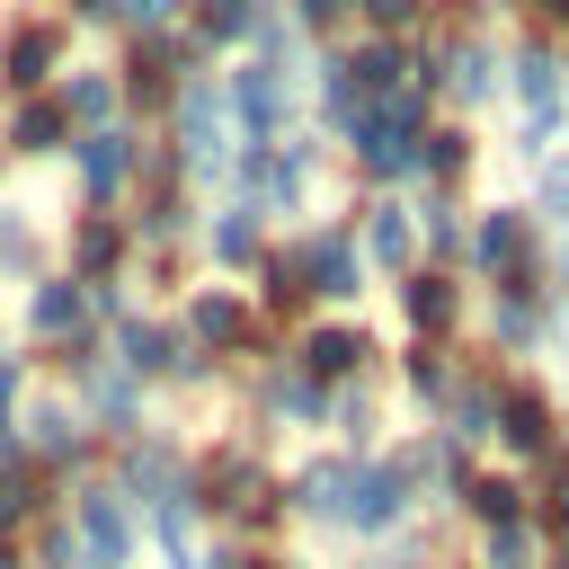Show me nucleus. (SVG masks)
Wrapping results in <instances>:
<instances>
[{
	"mask_svg": "<svg viewBox=\"0 0 569 569\" xmlns=\"http://www.w3.org/2000/svg\"><path fill=\"white\" fill-rule=\"evenodd\" d=\"M498 89L516 98V133H507V151H516L525 169H542V160L569 142V44H551V36L525 27V36L507 44Z\"/></svg>",
	"mask_w": 569,
	"mask_h": 569,
	"instance_id": "obj_1",
	"label": "nucleus"
},
{
	"mask_svg": "<svg viewBox=\"0 0 569 569\" xmlns=\"http://www.w3.org/2000/svg\"><path fill=\"white\" fill-rule=\"evenodd\" d=\"M462 284H551V240L525 204H480L462 231Z\"/></svg>",
	"mask_w": 569,
	"mask_h": 569,
	"instance_id": "obj_2",
	"label": "nucleus"
},
{
	"mask_svg": "<svg viewBox=\"0 0 569 569\" xmlns=\"http://www.w3.org/2000/svg\"><path fill=\"white\" fill-rule=\"evenodd\" d=\"M489 445L507 453L516 480H533V471L569 445V409H560V391H551L542 373L507 365V373H498V427H489Z\"/></svg>",
	"mask_w": 569,
	"mask_h": 569,
	"instance_id": "obj_3",
	"label": "nucleus"
},
{
	"mask_svg": "<svg viewBox=\"0 0 569 569\" xmlns=\"http://www.w3.org/2000/svg\"><path fill=\"white\" fill-rule=\"evenodd\" d=\"M427 71H436V107H453V124H471V116H489L507 89H498V71H507V44L471 18V27H427Z\"/></svg>",
	"mask_w": 569,
	"mask_h": 569,
	"instance_id": "obj_4",
	"label": "nucleus"
},
{
	"mask_svg": "<svg viewBox=\"0 0 569 569\" xmlns=\"http://www.w3.org/2000/svg\"><path fill=\"white\" fill-rule=\"evenodd\" d=\"M560 338H569V311L551 302V284H498V293H480V356L489 365L551 356Z\"/></svg>",
	"mask_w": 569,
	"mask_h": 569,
	"instance_id": "obj_5",
	"label": "nucleus"
},
{
	"mask_svg": "<svg viewBox=\"0 0 569 569\" xmlns=\"http://www.w3.org/2000/svg\"><path fill=\"white\" fill-rule=\"evenodd\" d=\"M187 498H196V516L213 507V516H231V525H249V533L284 516V489H276V471H267L249 445H213L204 471L187 480Z\"/></svg>",
	"mask_w": 569,
	"mask_h": 569,
	"instance_id": "obj_6",
	"label": "nucleus"
},
{
	"mask_svg": "<svg viewBox=\"0 0 569 569\" xmlns=\"http://www.w3.org/2000/svg\"><path fill=\"white\" fill-rule=\"evenodd\" d=\"M222 116L240 124V142H284V124H293V71L249 53V62L222 80Z\"/></svg>",
	"mask_w": 569,
	"mask_h": 569,
	"instance_id": "obj_7",
	"label": "nucleus"
},
{
	"mask_svg": "<svg viewBox=\"0 0 569 569\" xmlns=\"http://www.w3.org/2000/svg\"><path fill=\"white\" fill-rule=\"evenodd\" d=\"M400 525H418V489H409L382 453H365L356 480H347V516H338V533H356V542H391Z\"/></svg>",
	"mask_w": 569,
	"mask_h": 569,
	"instance_id": "obj_8",
	"label": "nucleus"
},
{
	"mask_svg": "<svg viewBox=\"0 0 569 569\" xmlns=\"http://www.w3.org/2000/svg\"><path fill=\"white\" fill-rule=\"evenodd\" d=\"M391 302H400V329H409V338L462 347V320H471V284H462V276H445V267H409V276L391 284Z\"/></svg>",
	"mask_w": 569,
	"mask_h": 569,
	"instance_id": "obj_9",
	"label": "nucleus"
},
{
	"mask_svg": "<svg viewBox=\"0 0 569 569\" xmlns=\"http://www.w3.org/2000/svg\"><path fill=\"white\" fill-rule=\"evenodd\" d=\"M382 347H373V329L365 320H311L302 338H293V373L302 382H320V391H347V382H365V365H373Z\"/></svg>",
	"mask_w": 569,
	"mask_h": 569,
	"instance_id": "obj_10",
	"label": "nucleus"
},
{
	"mask_svg": "<svg viewBox=\"0 0 569 569\" xmlns=\"http://www.w3.org/2000/svg\"><path fill=\"white\" fill-rule=\"evenodd\" d=\"M293 258H302L311 302H356V293H365V249H356V222H311V231L293 240Z\"/></svg>",
	"mask_w": 569,
	"mask_h": 569,
	"instance_id": "obj_11",
	"label": "nucleus"
},
{
	"mask_svg": "<svg viewBox=\"0 0 569 569\" xmlns=\"http://www.w3.org/2000/svg\"><path fill=\"white\" fill-rule=\"evenodd\" d=\"M498 373H507V365L462 356V365H453V391H445V409H436V436H453L462 453H480L489 427H498Z\"/></svg>",
	"mask_w": 569,
	"mask_h": 569,
	"instance_id": "obj_12",
	"label": "nucleus"
},
{
	"mask_svg": "<svg viewBox=\"0 0 569 569\" xmlns=\"http://www.w3.org/2000/svg\"><path fill=\"white\" fill-rule=\"evenodd\" d=\"M169 107H178V142H187V151H178V169H196V178H204V169H222V160H231V116H222V89L196 71V80H178V98H169Z\"/></svg>",
	"mask_w": 569,
	"mask_h": 569,
	"instance_id": "obj_13",
	"label": "nucleus"
},
{
	"mask_svg": "<svg viewBox=\"0 0 569 569\" xmlns=\"http://www.w3.org/2000/svg\"><path fill=\"white\" fill-rule=\"evenodd\" d=\"M347 222H356V249H365V276L382 267V276L400 284V276L418 267V222H409V196H365V204H356Z\"/></svg>",
	"mask_w": 569,
	"mask_h": 569,
	"instance_id": "obj_14",
	"label": "nucleus"
},
{
	"mask_svg": "<svg viewBox=\"0 0 569 569\" xmlns=\"http://www.w3.org/2000/svg\"><path fill=\"white\" fill-rule=\"evenodd\" d=\"M178 338L204 356H258V311L231 293V284H204V293H187V320H178Z\"/></svg>",
	"mask_w": 569,
	"mask_h": 569,
	"instance_id": "obj_15",
	"label": "nucleus"
},
{
	"mask_svg": "<svg viewBox=\"0 0 569 569\" xmlns=\"http://www.w3.org/2000/svg\"><path fill=\"white\" fill-rule=\"evenodd\" d=\"M445 507H453L471 533H489V525H516V516H533V489H525L507 462H480V471H471V480H462Z\"/></svg>",
	"mask_w": 569,
	"mask_h": 569,
	"instance_id": "obj_16",
	"label": "nucleus"
},
{
	"mask_svg": "<svg viewBox=\"0 0 569 569\" xmlns=\"http://www.w3.org/2000/svg\"><path fill=\"white\" fill-rule=\"evenodd\" d=\"M409 222H418V267L462 276V231H471V204H462V196H445V187H427V196H409Z\"/></svg>",
	"mask_w": 569,
	"mask_h": 569,
	"instance_id": "obj_17",
	"label": "nucleus"
},
{
	"mask_svg": "<svg viewBox=\"0 0 569 569\" xmlns=\"http://www.w3.org/2000/svg\"><path fill=\"white\" fill-rule=\"evenodd\" d=\"M347 480H356V453H311L293 480H284V507L302 525H338L347 516Z\"/></svg>",
	"mask_w": 569,
	"mask_h": 569,
	"instance_id": "obj_18",
	"label": "nucleus"
},
{
	"mask_svg": "<svg viewBox=\"0 0 569 569\" xmlns=\"http://www.w3.org/2000/svg\"><path fill=\"white\" fill-rule=\"evenodd\" d=\"M480 169V133L471 124H453V116H436L427 133H418V187H445V196H462V178Z\"/></svg>",
	"mask_w": 569,
	"mask_h": 569,
	"instance_id": "obj_19",
	"label": "nucleus"
},
{
	"mask_svg": "<svg viewBox=\"0 0 569 569\" xmlns=\"http://www.w3.org/2000/svg\"><path fill=\"white\" fill-rule=\"evenodd\" d=\"M347 80H356V98H365V107H382V98H400V89H409V44H382V36H356V44H347Z\"/></svg>",
	"mask_w": 569,
	"mask_h": 569,
	"instance_id": "obj_20",
	"label": "nucleus"
},
{
	"mask_svg": "<svg viewBox=\"0 0 569 569\" xmlns=\"http://www.w3.org/2000/svg\"><path fill=\"white\" fill-rule=\"evenodd\" d=\"M133 160H142V151H133V133H124V124H98V133L80 142V196H89V204H107V196L133 178Z\"/></svg>",
	"mask_w": 569,
	"mask_h": 569,
	"instance_id": "obj_21",
	"label": "nucleus"
},
{
	"mask_svg": "<svg viewBox=\"0 0 569 569\" xmlns=\"http://www.w3.org/2000/svg\"><path fill=\"white\" fill-rule=\"evenodd\" d=\"M124 551H133V525H124L116 489H89L80 498V560L89 569H124Z\"/></svg>",
	"mask_w": 569,
	"mask_h": 569,
	"instance_id": "obj_22",
	"label": "nucleus"
},
{
	"mask_svg": "<svg viewBox=\"0 0 569 569\" xmlns=\"http://www.w3.org/2000/svg\"><path fill=\"white\" fill-rule=\"evenodd\" d=\"M453 365H462V347H436V338H409L400 347V391L436 418L445 409V391H453Z\"/></svg>",
	"mask_w": 569,
	"mask_h": 569,
	"instance_id": "obj_23",
	"label": "nucleus"
},
{
	"mask_svg": "<svg viewBox=\"0 0 569 569\" xmlns=\"http://www.w3.org/2000/svg\"><path fill=\"white\" fill-rule=\"evenodd\" d=\"M258 400H267V418H284V427H329V391L302 382L293 365H267V373H258Z\"/></svg>",
	"mask_w": 569,
	"mask_h": 569,
	"instance_id": "obj_24",
	"label": "nucleus"
},
{
	"mask_svg": "<svg viewBox=\"0 0 569 569\" xmlns=\"http://www.w3.org/2000/svg\"><path fill=\"white\" fill-rule=\"evenodd\" d=\"M258 311H276V320H302V311H311V284H302V258H293V240L258 258Z\"/></svg>",
	"mask_w": 569,
	"mask_h": 569,
	"instance_id": "obj_25",
	"label": "nucleus"
},
{
	"mask_svg": "<svg viewBox=\"0 0 569 569\" xmlns=\"http://www.w3.org/2000/svg\"><path fill=\"white\" fill-rule=\"evenodd\" d=\"M542 525L533 516H516V525H489L480 533V551H471V569H542Z\"/></svg>",
	"mask_w": 569,
	"mask_h": 569,
	"instance_id": "obj_26",
	"label": "nucleus"
},
{
	"mask_svg": "<svg viewBox=\"0 0 569 569\" xmlns=\"http://www.w3.org/2000/svg\"><path fill=\"white\" fill-rule=\"evenodd\" d=\"M116 258H124V231H116L107 213H89V222L71 231V267H80L71 284H107V276H116Z\"/></svg>",
	"mask_w": 569,
	"mask_h": 569,
	"instance_id": "obj_27",
	"label": "nucleus"
},
{
	"mask_svg": "<svg viewBox=\"0 0 569 569\" xmlns=\"http://www.w3.org/2000/svg\"><path fill=\"white\" fill-rule=\"evenodd\" d=\"M249 27H258V0H196V53H222V44H249Z\"/></svg>",
	"mask_w": 569,
	"mask_h": 569,
	"instance_id": "obj_28",
	"label": "nucleus"
},
{
	"mask_svg": "<svg viewBox=\"0 0 569 569\" xmlns=\"http://www.w3.org/2000/svg\"><path fill=\"white\" fill-rule=\"evenodd\" d=\"M356 18H365V36H382V44H418V36L436 27V0H356Z\"/></svg>",
	"mask_w": 569,
	"mask_h": 569,
	"instance_id": "obj_29",
	"label": "nucleus"
},
{
	"mask_svg": "<svg viewBox=\"0 0 569 569\" xmlns=\"http://www.w3.org/2000/svg\"><path fill=\"white\" fill-rule=\"evenodd\" d=\"M525 489H533V525H542V542H569V445H560Z\"/></svg>",
	"mask_w": 569,
	"mask_h": 569,
	"instance_id": "obj_30",
	"label": "nucleus"
},
{
	"mask_svg": "<svg viewBox=\"0 0 569 569\" xmlns=\"http://www.w3.org/2000/svg\"><path fill=\"white\" fill-rule=\"evenodd\" d=\"M53 62H62V27H36V18H27V27L9 36V80L36 89V80H53Z\"/></svg>",
	"mask_w": 569,
	"mask_h": 569,
	"instance_id": "obj_31",
	"label": "nucleus"
},
{
	"mask_svg": "<svg viewBox=\"0 0 569 569\" xmlns=\"http://www.w3.org/2000/svg\"><path fill=\"white\" fill-rule=\"evenodd\" d=\"M204 240H213V258H222V267H258V258H267V222H258L249 204L213 213V231H204Z\"/></svg>",
	"mask_w": 569,
	"mask_h": 569,
	"instance_id": "obj_32",
	"label": "nucleus"
},
{
	"mask_svg": "<svg viewBox=\"0 0 569 569\" xmlns=\"http://www.w3.org/2000/svg\"><path fill=\"white\" fill-rule=\"evenodd\" d=\"M525 213L542 222V240H560V231H569V142L533 169V204H525Z\"/></svg>",
	"mask_w": 569,
	"mask_h": 569,
	"instance_id": "obj_33",
	"label": "nucleus"
},
{
	"mask_svg": "<svg viewBox=\"0 0 569 569\" xmlns=\"http://www.w3.org/2000/svg\"><path fill=\"white\" fill-rule=\"evenodd\" d=\"M53 107H62V124H89V133H98V124L116 116V80H107V71H71V89H62Z\"/></svg>",
	"mask_w": 569,
	"mask_h": 569,
	"instance_id": "obj_34",
	"label": "nucleus"
},
{
	"mask_svg": "<svg viewBox=\"0 0 569 569\" xmlns=\"http://www.w3.org/2000/svg\"><path fill=\"white\" fill-rule=\"evenodd\" d=\"M9 151H27V160H36V151H62V107H53V98H27L18 124H9Z\"/></svg>",
	"mask_w": 569,
	"mask_h": 569,
	"instance_id": "obj_35",
	"label": "nucleus"
},
{
	"mask_svg": "<svg viewBox=\"0 0 569 569\" xmlns=\"http://www.w3.org/2000/svg\"><path fill=\"white\" fill-rule=\"evenodd\" d=\"M27 320H36L44 338H80V284H36Z\"/></svg>",
	"mask_w": 569,
	"mask_h": 569,
	"instance_id": "obj_36",
	"label": "nucleus"
},
{
	"mask_svg": "<svg viewBox=\"0 0 569 569\" xmlns=\"http://www.w3.org/2000/svg\"><path fill=\"white\" fill-rule=\"evenodd\" d=\"M98 409H107L116 427H133V409H142V391H133V373H98Z\"/></svg>",
	"mask_w": 569,
	"mask_h": 569,
	"instance_id": "obj_37",
	"label": "nucleus"
},
{
	"mask_svg": "<svg viewBox=\"0 0 569 569\" xmlns=\"http://www.w3.org/2000/svg\"><path fill=\"white\" fill-rule=\"evenodd\" d=\"M516 9H525V27H533V36L569 44V0H516Z\"/></svg>",
	"mask_w": 569,
	"mask_h": 569,
	"instance_id": "obj_38",
	"label": "nucleus"
},
{
	"mask_svg": "<svg viewBox=\"0 0 569 569\" xmlns=\"http://www.w3.org/2000/svg\"><path fill=\"white\" fill-rule=\"evenodd\" d=\"M36 445H44V453H80V427H71L62 409H36Z\"/></svg>",
	"mask_w": 569,
	"mask_h": 569,
	"instance_id": "obj_39",
	"label": "nucleus"
},
{
	"mask_svg": "<svg viewBox=\"0 0 569 569\" xmlns=\"http://www.w3.org/2000/svg\"><path fill=\"white\" fill-rule=\"evenodd\" d=\"M36 498H44V489H36V471H9V480H0V525H18Z\"/></svg>",
	"mask_w": 569,
	"mask_h": 569,
	"instance_id": "obj_40",
	"label": "nucleus"
},
{
	"mask_svg": "<svg viewBox=\"0 0 569 569\" xmlns=\"http://www.w3.org/2000/svg\"><path fill=\"white\" fill-rule=\"evenodd\" d=\"M347 9H356V0H293V27H302V36H329Z\"/></svg>",
	"mask_w": 569,
	"mask_h": 569,
	"instance_id": "obj_41",
	"label": "nucleus"
},
{
	"mask_svg": "<svg viewBox=\"0 0 569 569\" xmlns=\"http://www.w3.org/2000/svg\"><path fill=\"white\" fill-rule=\"evenodd\" d=\"M124 18H133L142 36H169V18H178V0H124Z\"/></svg>",
	"mask_w": 569,
	"mask_h": 569,
	"instance_id": "obj_42",
	"label": "nucleus"
},
{
	"mask_svg": "<svg viewBox=\"0 0 569 569\" xmlns=\"http://www.w3.org/2000/svg\"><path fill=\"white\" fill-rule=\"evenodd\" d=\"M551 302H560V311H569V231H560V240H551Z\"/></svg>",
	"mask_w": 569,
	"mask_h": 569,
	"instance_id": "obj_43",
	"label": "nucleus"
},
{
	"mask_svg": "<svg viewBox=\"0 0 569 569\" xmlns=\"http://www.w3.org/2000/svg\"><path fill=\"white\" fill-rule=\"evenodd\" d=\"M71 9H80V18H116L124 0H71Z\"/></svg>",
	"mask_w": 569,
	"mask_h": 569,
	"instance_id": "obj_44",
	"label": "nucleus"
},
{
	"mask_svg": "<svg viewBox=\"0 0 569 569\" xmlns=\"http://www.w3.org/2000/svg\"><path fill=\"white\" fill-rule=\"evenodd\" d=\"M542 569H569V542H551V551H542Z\"/></svg>",
	"mask_w": 569,
	"mask_h": 569,
	"instance_id": "obj_45",
	"label": "nucleus"
},
{
	"mask_svg": "<svg viewBox=\"0 0 569 569\" xmlns=\"http://www.w3.org/2000/svg\"><path fill=\"white\" fill-rule=\"evenodd\" d=\"M231 569H284V560H267V551H258V560H231Z\"/></svg>",
	"mask_w": 569,
	"mask_h": 569,
	"instance_id": "obj_46",
	"label": "nucleus"
},
{
	"mask_svg": "<svg viewBox=\"0 0 569 569\" xmlns=\"http://www.w3.org/2000/svg\"><path fill=\"white\" fill-rule=\"evenodd\" d=\"M0 569H18V551H9V542H0Z\"/></svg>",
	"mask_w": 569,
	"mask_h": 569,
	"instance_id": "obj_47",
	"label": "nucleus"
},
{
	"mask_svg": "<svg viewBox=\"0 0 569 569\" xmlns=\"http://www.w3.org/2000/svg\"><path fill=\"white\" fill-rule=\"evenodd\" d=\"M445 569H471V560H445Z\"/></svg>",
	"mask_w": 569,
	"mask_h": 569,
	"instance_id": "obj_48",
	"label": "nucleus"
},
{
	"mask_svg": "<svg viewBox=\"0 0 569 569\" xmlns=\"http://www.w3.org/2000/svg\"><path fill=\"white\" fill-rule=\"evenodd\" d=\"M560 409H569V400H560Z\"/></svg>",
	"mask_w": 569,
	"mask_h": 569,
	"instance_id": "obj_49",
	"label": "nucleus"
}]
</instances>
